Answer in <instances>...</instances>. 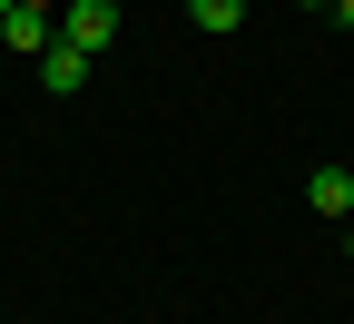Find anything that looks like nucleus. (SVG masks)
I'll return each mask as SVG.
<instances>
[{
  "instance_id": "nucleus-6",
  "label": "nucleus",
  "mask_w": 354,
  "mask_h": 324,
  "mask_svg": "<svg viewBox=\"0 0 354 324\" xmlns=\"http://www.w3.org/2000/svg\"><path fill=\"white\" fill-rule=\"evenodd\" d=\"M335 20H344V30H354V0H335Z\"/></svg>"
},
{
  "instance_id": "nucleus-5",
  "label": "nucleus",
  "mask_w": 354,
  "mask_h": 324,
  "mask_svg": "<svg viewBox=\"0 0 354 324\" xmlns=\"http://www.w3.org/2000/svg\"><path fill=\"white\" fill-rule=\"evenodd\" d=\"M187 20H197V30H236V20H246V0H187Z\"/></svg>"
},
{
  "instance_id": "nucleus-4",
  "label": "nucleus",
  "mask_w": 354,
  "mask_h": 324,
  "mask_svg": "<svg viewBox=\"0 0 354 324\" xmlns=\"http://www.w3.org/2000/svg\"><path fill=\"white\" fill-rule=\"evenodd\" d=\"M305 197H315V216H354V167H315Z\"/></svg>"
},
{
  "instance_id": "nucleus-9",
  "label": "nucleus",
  "mask_w": 354,
  "mask_h": 324,
  "mask_svg": "<svg viewBox=\"0 0 354 324\" xmlns=\"http://www.w3.org/2000/svg\"><path fill=\"white\" fill-rule=\"evenodd\" d=\"M30 10H59V0H30Z\"/></svg>"
},
{
  "instance_id": "nucleus-7",
  "label": "nucleus",
  "mask_w": 354,
  "mask_h": 324,
  "mask_svg": "<svg viewBox=\"0 0 354 324\" xmlns=\"http://www.w3.org/2000/svg\"><path fill=\"white\" fill-rule=\"evenodd\" d=\"M295 10H335V0H295Z\"/></svg>"
},
{
  "instance_id": "nucleus-3",
  "label": "nucleus",
  "mask_w": 354,
  "mask_h": 324,
  "mask_svg": "<svg viewBox=\"0 0 354 324\" xmlns=\"http://www.w3.org/2000/svg\"><path fill=\"white\" fill-rule=\"evenodd\" d=\"M79 79H88V50H69V39H50V50H39V88H50V99H69Z\"/></svg>"
},
{
  "instance_id": "nucleus-8",
  "label": "nucleus",
  "mask_w": 354,
  "mask_h": 324,
  "mask_svg": "<svg viewBox=\"0 0 354 324\" xmlns=\"http://www.w3.org/2000/svg\"><path fill=\"white\" fill-rule=\"evenodd\" d=\"M344 256H354V216H344Z\"/></svg>"
},
{
  "instance_id": "nucleus-2",
  "label": "nucleus",
  "mask_w": 354,
  "mask_h": 324,
  "mask_svg": "<svg viewBox=\"0 0 354 324\" xmlns=\"http://www.w3.org/2000/svg\"><path fill=\"white\" fill-rule=\"evenodd\" d=\"M50 39H59L50 10H30V0H10V10H0V50H10V59H39Z\"/></svg>"
},
{
  "instance_id": "nucleus-10",
  "label": "nucleus",
  "mask_w": 354,
  "mask_h": 324,
  "mask_svg": "<svg viewBox=\"0 0 354 324\" xmlns=\"http://www.w3.org/2000/svg\"><path fill=\"white\" fill-rule=\"evenodd\" d=\"M0 10H10V0H0Z\"/></svg>"
},
{
  "instance_id": "nucleus-1",
  "label": "nucleus",
  "mask_w": 354,
  "mask_h": 324,
  "mask_svg": "<svg viewBox=\"0 0 354 324\" xmlns=\"http://www.w3.org/2000/svg\"><path fill=\"white\" fill-rule=\"evenodd\" d=\"M59 39H69V50H88V59H99L109 39H118V0H59Z\"/></svg>"
}]
</instances>
